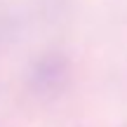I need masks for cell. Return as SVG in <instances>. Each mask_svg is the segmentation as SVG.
I'll return each mask as SVG.
<instances>
[{
	"label": "cell",
	"instance_id": "obj_1",
	"mask_svg": "<svg viewBox=\"0 0 127 127\" xmlns=\"http://www.w3.org/2000/svg\"><path fill=\"white\" fill-rule=\"evenodd\" d=\"M33 80L42 82V90H52L59 80H64V61L59 59H42L33 71Z\"/></svg>",
	"mask_w": 127,
	"mask_h": 127
}]
</instances>
